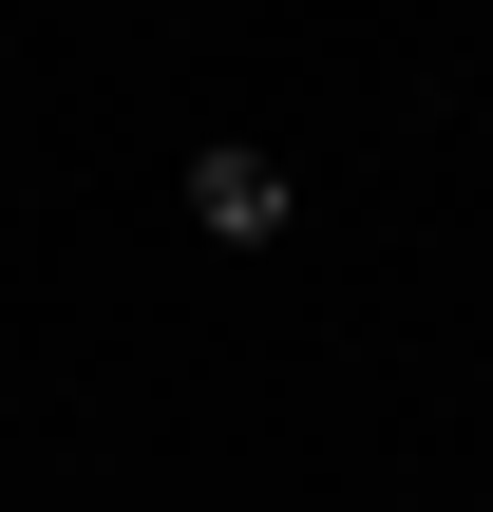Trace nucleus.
<instances>
[{
  "label": "nucleus",
  "instance_id": "f257e3e1",
  "mask_svg": "<svg viewBox=\"0 0 493 512\" xmlns=\"http://www.w3.org/2000/svg\"><path fill=\"white\" fill-rule=\"evenodd\" d=\"M190 228H209V247H285V171H266L247 133H228V152H190Z\"/></svg>",
  "mask_w": 493,
  "mask_h": 512
}]
</instances>
